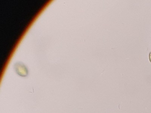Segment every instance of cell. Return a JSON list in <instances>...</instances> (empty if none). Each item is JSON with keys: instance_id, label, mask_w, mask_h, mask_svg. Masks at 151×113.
<instances>
[{"instance_id": "cell-1", "label": "cell", "mask_w": 151, "mask_h": 113, "mask_svg": "<svg viewBox=\"0 0 151 113\" xmlns=\"http://www.w3.org/2000/svg\"><path fill=\"white\" fill-rule=\"evenodd\" d=\"M149 61H150V62L151 63V52L149 53Z\"/></svg>"}]
</instances>
